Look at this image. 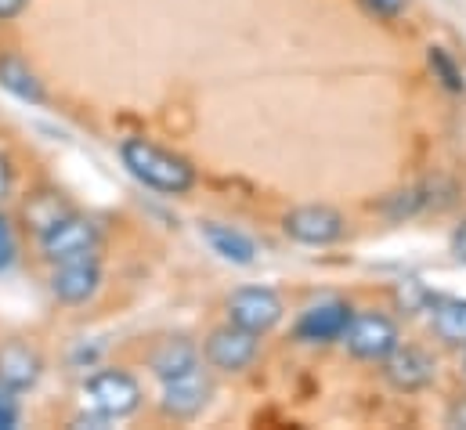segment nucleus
I'll use <instances>...</instances> for the list:
<instances>
[{
  "instance_id": "obj_3",
  "label": "nucleus",
  "mask_w": 466,
  "mask_h": 430,
  "mask_svg": "<svg viewBox=\"0 0 466 430\" xmlns=\"http://www.w3.org/2000/svg\"><path fill=\"white\" fill-rule=\"evenodd\" d=\"M40 253L47 264H62V261H80V257H98L102 242H106V231L95 217L80 214V210H69L66 217H58L55 224H47L40 235Z\"/></svg>"
},
{
  "instance_id": "obj_27",
  "label": "nucleus",
  "mask_w": 466,
  "mask_h": 430,
  "mask_svg": "<svg viewBox=\"0 0 466 430\" xmlns=\"http://www.w3.org/2000/svg\"><path fill=\"white\" fill-rule=\"evenodd\" d=\"M25 7H29V0H0V22H11V18H18Z\"/></svg>"
},
{
  "instance_id": "obj_10",
  "label": "nucleus",
  "mask_w": 466,
  "mask_h": 430,
  "mask_svg": "<svg viewBox=\"0 0 466 430\" xmlns=\"http://www.w3.org/2000/svg\"><path fill=\"white\" fill-rule=\"evenodd\" d=\"M102 264L98 257H80V261H62V264H51V279H47V290L58 304L66 308H84L98 297L102 290Z\"/></svg>"
},
{
  "instance_id": "obj_13",
  "label": "nucleus",
  "mask_w": 466,
  "mask_h": 430,
  "mask_svg": "<svg viewBox=\"0 0 466 430\" xmlns=\"http://www.w3.org/2000/svg\"><path fill=\"white\" fill-rule=\"evenodd\" d=\"M40 376H44V358L36 347H29L22 340H11L0 347V387L25 394L40 384Z\"/></svg>"
},
{
  "instance_id": "obj_23",
  "label": "nucleus",
  "mask_w": 466,
  "mask_h": 430,
  "mask_svg": "<svg viewBox=\"0 0 466 430\" xmlns=\"http://www.w3.org/2000/svg\"><path fill=\"white\" fill-rule=\"evenodd\" d=\"M18 420H22L18 394H15V391H7V387H0V430L18 427Z\"/></svg>"
},
{
  "instance_id": "obj_9",
  "label": "nucleus",
  "mask_w": 466,
  "mask_h": 430,
  "mask_svg": "<svg viewBox=\"0 0 466 430\" xmlns=\"http://www.w3.org/2000/svg\"><path fill=\"white\" fill-rule=\"evenodd\" d=\"M350 319H354V304H350V301H340V297L319 301V304L304 308L300 319L293 322V340L304 343V347H329V343H340L344 333H348Z\"/></svg>"
},
{
  "instance_id": "obj_22",
  "label": "nucleus",
  "mask_w": 466,
  "mask_h": 430,
  "mask_svg": "<svg viewBox=\"0 0 466 430\" xmlns=\"http://www.w3.org/2000/svg\"><path fill=\"white\" fill-rule=\"evenodd\" d=\"M361 7L376 18H383V22H394L409 11V0H361Z\"/></svg>"
},
{
  "instance_id": "obj_14",
  "label": "nucleus",
  "mask_w": 466,
  "mask_h": 430,
  "mask_svg": "<svg viewBox=\"0 0 466 430\" xmlns=\"http://www.w3.org/2000/svg\"><path fill=\"white\" fill-rule=\"evenodd\" d=\"M148 369L159 384L174 380V376H185V373H196L203 369V351L196 340L188 336H167L156 343V351L148 354Z\"/></svg>"
},
{
  "instance_id": "obj_15",
  "label": "nucleus",
  "mask_w": 466,
  "mask_h": 430,
  "mask_svg": "<svg viewBox=\"0 0 466 430\" xmlns=\"http://www.w3.org/2000/svg\"><path fill=\"white\" fill-rule=\"evenodd\" d=\"M199 235H203V242H207L225 264H235V268L257 264V242H253L242 228L225 224V220H203V224H199Z\"/></svg>"
},
{
  "instance_id": "obj_19",
  "label": "nucleus",
  "mask_w": 466,
  "mask_h": 430,
  "mask_svg": "<svg viewBox=\"0 0 466 430\" xmlns=\"http://www.w3.org/2000/svg\"><path fill=\"white\" fill-rule=\"evenodd\" d=\"M427 66H431V73H434V80L449 91V95H463L466 91V73L460 69V62L445 51V47H427Z\"/></svg>"
},
{
  "instance_id": "obj_17",
  "label": "nucleus",
  "mask_w": 466,
  "mask_h": 430,
  "mask_svg": "<svg viewBox=\"0 0 466 430\" xmlns=\"http://www.w3.org/2000/svg\"><path fill=\"white\" fill-rule=\"evenodd\" d=\"M0 87L18 98L22 106H47V91H44V80L29 69L25 58L18 55H0Z\"/></svg>"
},
{
  "instance_id": "obj_28",
  "label": "nucleus",
  "mask_w": 466,
  "mask_h": 430,
  "mask_svg": "<svg viewBox=\"0 0 466 430\" xmlns=\"http://www.w3.org/2000/svg\"><path fill=\"white\" fill-rule=\"evenodd\" d=\"M463 376H466V347H463Z\"/></svg>"
},
{
  "instance_id": "obj_8",
  "label": "nucleus",
  "mask_w": 466,
  "mask_h": 430,
  "mask_svg": "<svg viewBox=\"0 0 466 430\" xmlns=\"http://www.w3.org/2000/svg\"><path fill=\"white\" fill-rule=\"evenodd\" d=\"M380 369H383L387 387L398 394H420L438 380V358L427 347H416L405 340L380 362Z\"/></svg>"
},
{
  "instance_id": "obj_11",
  "label": "nucleus",
  "mask_w": 466,
  "mask_h": 430,
  "mask_svg": "<svg viewBox=\"0 0 466 430\" xmlns=\"http://www.w3.org/2000/svg\"><path fill=\"white\" fill-rule=\"evenodd\" d=\"M214 398V380L207 376V369H196V373H185V376H174L163 384L159 391V413L167 420H177V424H188L196 416L207 413Z\"/></svg>"
},
{
  "instance_id": "obj_16",
  "label": "nucleus",
  "mask_w": 466,
  "mask_h": 430,
  "mask_svg": "<svg viewBox=\"0 0 466 430\" xmlns=\"http://www.w3.org/2000/svg\"><path fill=\"white\" fill-rule=\"evenodd\" d=\"M427 325L431 333L445 343V347H466V297H452V293H434L427 304Z\"/></svg>"
},
{
  "instance_id": "obj_4",
  "label": "nucleus",
  "mask_w": 466,
  "mask_h": 430,
  "mask_svg": "<svg viewBox=\"0 0 466 430\" xmlns=\"http://www.w3.org/2000/svg\"><path fill=\"white\" fill-rule=\"evenodd\" d=\"M340 343L348 347V354L354 362L380 365L401 343V325H398L394 315H387V312H376V308L358 312L354 308V319H350L348 333H344Z\"/></svg>"
},
{
  "instance_id": "obj_26",
  "label": "nucleus",
  "mask_w": 466,
  "mask_h": 430,
  "mask_svg": "<svg viewBox=\"0 0 466 430\" xmlns=\"http://www.w3.org/2000/svg\"><path fill=\"white\" fill-rule=\"evenodd\" d=\"M445 424H449V427H463L466 430V398H460V402H452V405H449Z\"/></svg>"
},
{
  "instance_id": "obj_5",
  "label": "nucleus",
  "mask_w": 466,
  "mask_h": 430,
  "mask_svg": "<svg viewBox=\"0 0 466 430\" xmlns=\"http://www.w3.org/2000/svg\"><path fill=\"white\" fill-rule=\"evenodd\" d=\"M282 235L297 246L326 250L348 235V217L329 203H300V207L282 214Z\"/></svg>"
},
{
  "instance_id": "obj_25",
  "label": "nucleus",
  "mask_w": 466,
  "mask_h": 430,
  "mask_svg": "<svg viewBox=\"0 0 466 430\" xmlns=\"http://www.w3.org/2000/svg\"><path fill=\"white\" fill-rule=\"evenodd\" d=\"M449 250H452V257H456V264H463L466 268V217L456 224V231H452V239H449Z\"/></svg>"
},
{
  "instance_id": "obj_2",
  "label": "nucleus",
  "mask_w": 466,
  "mask_h": 430,
  "mask_svg": "<svg viewBox=\"0 0 466 430\" xmlns=\"http://www.w3.org/2000/svg\"><path fill=\"white\" fill-rule=\"evenodd\" d=\"M80 398H84V409L106 424H116V420H130L141 402H145V391L137 384L134 373L127 369H95L84 387H80Z\"/></svg>"
},
{
  "instance_id": "obj_6",
  "label": "nucleus",
  "mask_w": 466,
  "mask_h": 430,
  "mask_svg": "<svg viewBox=\"0 0 466 430\" xmlns=\"http://www.w3.org/2000/svg\"><path fill=\"white\" fill-rule=\"evenodd\" d=\"M199 351H203V362H207L214 373H221V376H238V373H246V369L260 358V336L249 333V329H238V325L225 322L207 333V340H203Z\"/></svg>"
},
{
  "instance_id": "obj_21",
  "label": "nucleus",
  "mask_w": 466,
  "mask_h": 430,
  "mask_svg": "<svg viewBox=\"0 0 466 430\" xmlns=\"http://www.w3.org/2000/svg\"><path fill=\"white\" fill-rule=\"evenodd\" d=\"M15 261H18V235H15L11 217L0 210V275H7Z\"/></svg>"
},
{
  "instance_id": "obj_24",
  "label": "nucleus",
  "mask_w": 466,
  "mask_h": 430,
  "mask_svg": "<svg viewBox=\"0 0 466 430\" xmlns=\"http://www.w3.org/2000/svg\"><path fill=\"white\" fill-rule=\"evenodd\" d=\"M11 189H15V163H11V156L0 148V207L7 203Z\"/></svg>"
},
{
  "instance_id": "obj_18",
  "label": "nucleus",
  "mask_w": 466,
  "mask_h": 430,
  "mask_svg": "<svg viewBox=\"0 0 466 430\" xmlns=\"http://www.w3.org/2000/svg\"><path fill=\"white\" fill-rule=\"evenodd\" d=\"M69 210H76V207L58 189H36L22 203V220H25V228H33V235H40L47 224H55L58 217H66Z\"/></svg>"
},
{
  "instance_id": "obj_20",
  "label": "nucleus",
  "mask_w": 466,
  "mask_h": 430,
  "mask_svg": "<svg viewBox=\"0 0 466 430\" xmlns=\"http://www.w3.org/2000/svg\"><path fill=\"white\" fill-rule=\"evenodd\" d=\"M431 290L420 282V279H401L398 286H394V308L401 312V315H423L427 312V304H431Z\"/></svg>"
},
{
  "instance_id": "obj_12",
  "label": "nucleus",
  "mask_w": 466,
  "mask_h": 430,
  "mask_svg": "<svg viewBox=\"0 0 466 430\" xmlns=\"http://www.w3.org/2000/svg\"><path fill=\"white\" fill-rule=\"evenodd\" d=\"M441 185H445V178H423V181H416V185H405V189L383 196L380 214L387 217L390 224H401V220L423 217V214H431V210H441V207H445V203H438Z\"/></svg>"
},
{
  "instance_id": "obj_7",
  "label": "nucleus",
  "mask_w": 466,
  "mask_h": 430,
  "mask_svg": "<svg viewBox=\"0 0 466 430\" xmlns=\"http://www.w3.org/2000/svg\"><path fill=\"white\" fill-rule=\"evenodd\" d=\"M225 312H228V322L238 329H249L257 336H268L286 319V304L271 286H238V290H232Z\"/></svg>"
},
{
  "instance_id": "obj_1",
  "label": "nucleus",
  "mask_w": 466,
  "mask_h": 430,
  "mask_svg": "<svg viewBox=\"0 0 466 430\" xmlns=\"http://www.w3.org/2000/svg\"><path fill=\"white\" fill-rule=\"evenodd\" d=\"M119 163L127 167V174L137 185H145L159 196H188L199 181L196 167L185 156H177L174 148L156 145L148 138H137V134L119 141Z\"/></svg>"
}]
</instances>
